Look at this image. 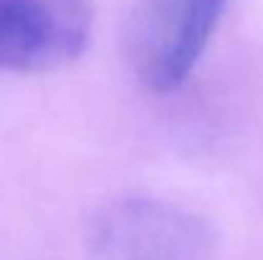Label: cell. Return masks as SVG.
<instances>
[{"label": "cell", "instance_id": "obj_1", "mask_svg": "<svg viewBox=\"0 0 263 260\" xmlns=\"http://www.w3.org/2000/svg\"><path fill=\"white\" fill-rule=\"evenodd\" d=\"M92 260H212L217 232L207 217L159 196H120L92 217Z\"/></svg>", "mask_w": 263, "mask_h": 260}, {"label": "cell", "instance_id": "obj_2", "mask_svg": "<svg viewBox=\"0 0 263 260\" xmlns=\"http://www.w3.org/2000/svg\"><path fill=\"white\" fill-rule=\"evenodd\" d=\"M228 0H133L125 18V59L151 92H172L202 59Z\"/></svg>", "mask_w": 263, "mask_h": 260}, {"label": "cell", "instance_id": "obj_3", "mask_svg": "<svg viewBox=\"0 0 263 260\" xmlns=\"http://www.w3.org/2000/svg\"><path fill=\"white\" fill-rule=\"evenodd\" d=\"M89 0H0V72H49L89 44Z\"/></svg>", "mask_w": 263, "mask_h": 260}]
</instances>
